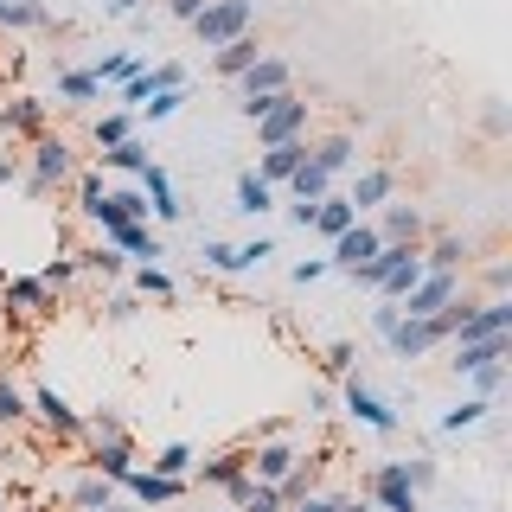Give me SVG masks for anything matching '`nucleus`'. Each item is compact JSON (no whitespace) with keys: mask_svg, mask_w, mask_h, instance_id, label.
I'll return each instance as SVG.
<instances>
[{"mask_svg":"<svg viewBox=\"0 0 512 512\" xmlns=\"http://www.w3.org/2000/svg\"><path fill=\"white\" fill-rule=\"evenodd\" d=\"M250 487H256V474H237V480H224V493H231V506H244V500H250Z\"/></svg>","mask_w":512,"mask_h":512,"instance_id":"nucleus-50","label":"nucleus"},{"mask_svg":"<svg viewBox=\"0 0 512 512\" xmlns=\"http://www.w3.org/2000/svg\"><path fill=\"white\" fill-rule=\"evenodd\" d=\"M468 263V237H436V244H429V256H423V269H461Z\"/></svg>","mask_w":512,"mask_h":512,"instance_id":"nucleus-32","label":"nucleus"},{"mask_svg":"<svg viewBox=\"0 0 512 512\" xmlns=\"http://www.w3.org/2000/svg\"><path fill=\"white\" fill-rule=\"evenodd\" d=\"M135 295H141V301H173V276H167L160 263H141V269H135Z\"/></svg>","mask_w":512,"mask_h":512,"instance_id":"nucleus-34","label":"nucleus"},{"mask_svg":"<svg viewBox=\"0 0 512 512\" xmlns=\"http://www.w3.org/2000/svg\"><path fill=\"white\" fill-rule=\"evenodd\" d=\"M0 295H7V308L20 314V320H32V314H52V295H58V288H45L39 276H26V282H0Z\"/></svg>","mask_w":512,"mask_h":512,"instance_id":"nucleus-17","label":"nucleus"},{"mask_svg":"<svg viewBox=\"0 0 512 512\" xmlns=\"http://www.w3.org/2000/svg\"><path fill=\"white\" fill-rule=\"evenodd\" d=\"M13 180H20V160H13V154H0V186H13Z\"/></svg>","mask_w":512,"mask_h":512,"instance_id":"nucleus-57","label":"nucleus"},{"mask_svg":"<svg viewBox=\"0 0 512 512\" xmlns=\"http://www.w3.org/2000/svg\"><path fill=\"white\" fill-rule=\"evenodd\" d=\"M372 327H378V340L397 327V301H384V308H372Z\"/></svg>","mask_w":512,"mask_h":512,"instance_id":"nucleus-51","label":"nucleus"},{"mask_svg":"<svg viewBox=\"0 0 512 512\" xmlns=\"http://www.w3.org/2000/svg\"><path fill=\"white\" fill-rule=\"evenodd\" d=\"M26 391H20V384H13L7 372H0V429H13V423H26Z\"/></svg>","mask_w":512,"mask_h":512,"instance_id":"nucleus-38","label":"nucleus"},{"mask_svg":"<svg viewBox=\"0 0 512 512\" xmlns=\"http://www.w3.org/2000/svg\"><path fill=\"white\" fill-rule=\"evenodd\" d=\"M474 397H500L506 391V359H487V365H474Z\"/></svg>","mask_w":512,"mask_h":512,"instance_id":"nucleus-41","label":"nucleus"},{"mask_svg":"<svg viewBox=\"0 0 512 512\" xmlns=\"http://www.w3.org/2000/svg\"><path fill=\"white\" fill-rule=\"evenodd\" d=\"M205 480H212V487H224V480H237V474H250V455H244V448H231V455H212V461H205V468H199Z\"/></svg>","mask_w":512,"mask_h":512,"instance_id":"nucleus-37","label":"nucleus"},{"mask_svg":"<svg viewBox=\"0 0 512 512\" xmlns=\"http://www.w3.org/2000/svg\"><path fill=\"white\" fill-rule=\"evenodd\" d=\"M103 314L122 327V320H135V314H141V295H135V288H128V295H109V308H103Z\"/></svg>","mask_w":512,"mask_h":512,"instance_id":"nucleus-45","label":"nucleus"},{"mask_svg":"<svg viewBox=\"0 0 512 512\" xmlns=\"http://www.w3.org/2000/svg\"><path fill=\"white\" fill-rule=\"evenodd\" d=\"M103 237H109V250H122V256H148V263L167 256V244H160L148 224H116V231H103Z\"/></svg>","mask_w":512,"mask_h":512,"instance_id":"nucleus-20","label":"nucleus"},{"mask_svg":"<svg viewBox=\"0 0 512 512\" xmlns=\"http://www.w3.org/2000/svg\"><path fill=\"white\" fill-rule=\"evenodd\" d=\"M352 218H359V212H352V205H346V192H327V199H320L314 205V218H308V231H320V237H327V244H333V237H340L346 231V224Z\"/></svg>","mask_w":512,"mask_h":512,"instance_id":"nucleus-23","label":"nucleus"},{"mask_svg":"<svg viewBox=\"0 0 512 512\" xmlns=\"http://www.w3.org/2000/svg\"><path fill=\"white\" fill-rule=\"evenodd\" d=\"M77 269H103V276H122V250H103V244H96V250L77 256Z\"/></svg>","mask_w":512,"mask_h":512,"instance_id":"nucleus-42","label":"nucleus"},{"mask_svg":"<svg viewBox=\"0 0 512 512\" xmlns=\"http://www.w3.org/2000/svg\"><path fill=\"white\" fill-rule=\"evenodd\" d=\"M77 173V154H71V141L64 135H32V167L20 173V186L32 192V199H45L52 186H64Z\"/></svg>","mask_w":512,"mask_h":512,"instance_id":"nucleus-1","label":"nucleus"},{"mask_svg":"<svg viewBox=\"0 0 512 512\" xmlns=\"http://www.w3.org/2000/svg\"><path fill=\"white\" fill-rule=\"evenodd\" d=\"M372 506L378 512H423V500H416V487L404 480L397 461H384V468L372 474Z\"/></svg>","mask_w":512,"mask_h":512,"instance_id":"nucleus-12","label":"nucleus"},{"mask_svg":"<svg viewBox=\"0 0 512 512\" xmlns=\"http://www.w3.org/2000/svg\"><path fill=\"white\" fill-rule=\"evenodd\" d=\"M340 404H346V416L352 423H365V429H378V436H397V410L384 404L378 391H365L359 378H346V391H340Z\"/></svg>","mask_w":512,"mask_h":512,"instance_id":"nucleus-7","label":"nucleus"},{"mask_svg":"<svg viewBox=\"0 0 512 512\" xmlns=\"http://www.w3.org/2000/svg\"><path fill=\"white\" fill-rule=\"evenodd\" d=\"M397 468H404V480H410L416 493H423L429 480H436V461H429V455H410V461H397Z\"/></svg>","mask_w":512,"mask_h":512,"instance_id":"nucleus-43","label":"nucleus"},{"mask_svg":"<svg viewBox=\"0 0 512 512\" xmlns=\"http://www.w3.org/2000/svg\"><path fill=\"white\" fill-rule=\"evenodd\" d=\"M154 160V148L141 135H128V141H116V148H103V167H116V173H141Z\"/></svg>","mask_w":512,"mask_h":512,"instance_id":"nucleus-28","label":"nucleus"},{"mask_svg":"<svg viewBox=\"0 0 512 512\" xmlns=\"http://www.w3.org/2000/svg\"><path fill=\"white\" fill-rule=\"evenodd\" d=\"M109 500H116V480H103V474H84V480L71 487V506H77V512H103Z\"/></svg>","mask_w":512,"mask_h":512,"instance_id":"nucleus-31","label":"nucleus"},{"mask_svg":"<svg viewBox=\"0 0 512 512\" xmlns=\"http://www.w3.org/2000/svg\"><path fill=\"white\" fill-rule=\"evenodd\" d=\"M384 346H391V359H429L436 346H448V320L442 314H397V327L384 333Z\"/></svg>","mask_w":512,"mask_h":512,"instance_id":"nucleus-3","label":"nucleus"},{"mask_svg":"<svg viewBox=\"0 0 512 512\" xmlns=\"http://www.w3.org/2000/svg\"><path fill=\"white\" fill-rule=\"evenodd\" d=\"M199 263H205V269H218V276H237V269H244V256H237V244H224V237H205Z\"/></svg>","mask_w":512,"mask_h":512,"instance_id":"nucleus-35","label":"nucleus"},{"mask_svg":"<svg viewBox=\"0 0 512 512\" xmlns=\"http://www.w3.org/2000/svg\"><path fill=\"white\" fill-rule=\"evenodd\" d=\"M180 103H186V84H173V90H148L141 116H148V122H167V116H180Z\"/></svg>","mask_w":512,"mask_h":512,"instance_id":"nucleus-39","label":"nucleus"},{"mask_svg":"<svg viewBox=\"0 0 512 512\" xmlns=\"http://www.w3.org/2000/svg\"><path fill=\"white\" fill-rule=\"evenodd\" d=\"M141 7H148V0H103L109 20H128V13H141Z\"/></svg>","mask_w":512,"mask_h":512,"instance_id":"nucleus-53","label":"nucleus"},{"mask_svg":"<svg viewBox=\"0 0 512 512\" xmlns=\"http://www.w3.org/2000/svg\"><path fill=\"white\" fill-rule=\"evenodd\" d=\"M135 180H141V192H148V218H160V224H180L186 218V205H180V192H173V180H167L160 160H148Z\"/></svg>","mask_w":512,"mask_h":512,"instance_id":"nucleus-9","label":"nucleus"},{"mask_svg":"<svg viewBox=\"0 0 512 512\" xmlns=\"http://www.w3.org/2000/svg\"><path fill=\"white\" fill-rule=\"evenodd\" d=\"M128 135H135V116H128V109H116V103H109L103 116L90 122V141H96V148H116V141H128Z\"/></svg>","mask_w":512,"mask_h":512,"instance_id":"nucleus-27","label":"nucleus"},{"mask_svg":"<svg viewBox=\"0 0 512 512\" xmlns=\"http://www.w3.org/2000/svg\"><path fill=\"white\" fill-rule=\"evenodd\" d=\"M391 192H397V173H391V167H365L359 180H352V192H346V205H352V212L365 218V212H378V205L391 199Z\"/></svg>","mask_w":512,"mask_h":512,"instance_id":"nucleus-13","label":"nucleus"},{"mask_svg":"<svg viewBox=\"0 0 512 512\" xmlns=\"http://www.w3.org/2000/svg\"><path fill=\"white\" fill-rule=\"evenodd\" d=\"M160 7H167V13H173V20H192V13H199V7H205V0H160Z\"/></svg>","mask_w":512,"mask_h":512,"instance_id":"nucleus-55","label":"nucleus"},{"mask_svg":"<svg viewBox=\"0 0 512 512\" xmlns=\"http://www.w3.org/2000/svg\"><path fill=\"white\" fill-rule=\"evenodd\" d=\"M333 512H372V506H365V500H340V506H333Z\"/></svg>","mask_w":512,"mask_h":512,"instance_id":"nucleus-58","label":"nucleus"},{"mask_svg":"<svg viewBox=\"0 0 512 512\" xmlns=\"http://www.w3.org/2000/svg\"><path fill=\"white\" fill-rule=\"evenodd\" d=\"M487 288H493V295H506V288H512V263H493L487 269Z\"/></svg>","mask_w":512,"mask_h":512,"instance_id":"nucleus-52","label":"nucleus"},{"mask_svg":"<svg viewBox=\"0 0 512 512\" xmlns=\"http://www.w3.org/2000/svg\"><path fill=\"white\" fill-rule=\"evenodd\" d=\"M135 71H141V58H135V52H109V58H96V71H90V77H96L103 90H116L122 77H135Z\"/></svg>","mask_w":512,"mask_h":512,"instance_id":"nucleus-33","label":"nucleus"},{"mask_svg":"<svg viewBox=\"0 0 512 512\" xmlns=\"http://www.w3.org/2000/svg\"><path fill=\"white\" fill-rule=\"evenodd\" d=\"M128 500H135L141 512H154V506H173L186 493V480H173V474H154V468H128Z\"/></svg>","mask_w":512,"mask_h":512,"instance_id":"nucleus-8","label":"nucleus"},{"mask_svg":"<svg viewBox=\"0 0 512 512\" xmlns=\"http://www.w3.org/2000/svg\"><path fill=\"white\" fill-rule=\"evenodd\" d=\"M308 109H314V103H301L295 90H276V96L263 103V116H250V122H256V141L269 148V141H295V135H308Z\"/></svg>","mask_w":512,"mask_h":512,"instance_id":"nucleus-4","label":"nucleus"},{"mask_svg":"<svg viewBox=\"0 0 512 512\" xmlns=\"http://www.w3.org/2000/svg\"><path fill=\"white\" fill-rule=\"evenodd\" d=\"M295 461H301V455H295V448H288V442H276V436H269V442H263V448H256V455H250V474H256V480H263V487H276V480H282L288 468H295Z\"/></svg>","mask_w":512,"mask_h":512,"instance_id":"nucleus-22","label":"nucleus"},{"mask_svg":"<svg viewBox=\"0 0 512 512\" xmlns=\"http://www.w3.org/2000/svg\"><path fill=\"white\" fill-rule=\"evenodd\" d=\"M0 512H7V506H0Z\"/></svg>","mask_w":512,"mask_h":512,"instance_id":"nucleus-60","label":"nucleus"},{"mask_svg":"<svg viewBox=\"0 0 512 512\" xmlns=\"http://www.w3.org/2000/svg\"><path fill=\"white\" fill-rule=\"evenodd\" d=\"M58 96H64V103H96V96H109V90L96 84L90 71H64L58 77Z\"/></svg>","mask_w":512,"mask_h":512,"instance_id":"nucleus-36","label":"nucleus"},{"mask_svg":"<svg viewBox=\"0 0 512 512\" xmlns=\"http://www.w3.org/2000/svg\"><path fill=\"white\" fill-rule=\"evenodd\" d=\"M506 346H512V333H487V340H455V378L461 372H474V365H487V359H506Z\"/></svg>","mask_w":512,"mask_h":512,"instance_id":"nucleus-21","label":"nucleus"},{"mask_svg":"<svg viewBox=\"0 0 512 512\" xmlns=\"http://www.w3.org/2000/svg\"><path fill=\"white\" fill-rule=\"evenodd\" d=\"M148 468H154V474H173V480H186V474H192V448H186V442H167V448H160V455L148 461Z\"/></svg>","mask_w":512,"mask_h":512,"instance_id":"nucleus-40","label":"nucleus"},{"mask_svg":"<svg viewBox=\"0 0 512 512\" xmlns=\"http://www.w3.org/2000/svg\"><path fill=\"white\" fill-rule=\"evenodd\" d=\"M308 160H314V167H327L333 180H340L352 160H359V148H352V135H333V141H320V148H308Z\"/></svg>","mask_w":512,"mask_h":512,"instance_id":"nucleus-29","label":"nucleus"},{"mask_svg":"<svg viewBox=\"0 0 512 512\" xmlns=\"http://www.w3.org/2000/svg\"><path fill=\"white\" fill-rule=\"evenodd\" d=\"M269 205H276V186H269L263 173H237V212H244V218H263Z\"/></svg>","mask_w":512,"mask_h":512,"instance_id":"nucleus-25","label":"nucleus"},{"mask_svg":"<svg viewBox=\"0 0 512 512\" xmlns=\"http://www.w3.org/2000/svg\"><path fill=\"white\" fill-rule=\"evenodd\" d=\"M186 26L199 32L205 52H218L224 39H237V32H250V26H256V0H205V7L192 13Z\"/></svg>","mask_w":512,"mask_h":512,"instance_id":"nucleus-2","label":"nucleus"},{"mask_svg":"<svg viewBox=\"0 0 512 512\" xmlns=\"http://www.w3.org/2000/svg\"><path fill=\"white\" fill-rule=\"evenodd\" d=\"M26 410H32V416H39V423H45V429H52V436H58V442H77V436H84V429H90V423H84V416H77V410H71V404H64V397L52 391V384H39V391H32V397H26Z\"/></svg>","mask_w":512,"mask_h":512,"instance_id":"nucleus-6","label":"nucleus"},{"mask_svg":"<svg viewBox=\"0 0 512 512\" xmlns=\"http://www.w3.org/2000/svg\"><path fill=\"white\" fill-rule=\"evenodd\" d=\"M378 244H384V237H378V224H365V218H352V224H346V231H340V237H333V256H327V263H333V269H346V276H352V269H359V263H365V256H372V250H378Z\"/></svg>","mask_w":512,"mask_h":512,"instance_id":"nucleus-11","label":"nucleus"},{"mask_svg":"<svg viewBox=\"0 0 512 512\" xmlns=\"http://www.w3.org/2000/svg\"><path fill=\"white\" fill-rule=\"evenodd\" d=\"M487 416H493V397H461V404L442 416V436H461V429L487 423Z\"/></svg>","mask_w":512,"mask_h":512,"instance_id":"nucleus-30","label":"nucleus"},{"mask_svg":"<svg viewBox=\"0 0 512 512\" xmlns=\"http://www.w3.org/2000/svg\"><path fill=\"white\" fill-rule=\"evenodd\" d=\"M256 58H263V45H256L250 32H237V39H224V45H218V77H237V71H250Z\"/></svg>","mask_w":512,"mask_h":512,"instance_id":"nucleus-26","label":"nucleus"},{"mask_svg":"<svg viewBox=\"0 0 512 512\" xmlns=\"http://www.w3.org/2000/svg\"><path fill=\"white\" fill-rule=\"evenodd\" d=\"M96 436H122V416L116 410H96Z\"/></svg>","mask_w":512,"mask_h":512,"instance_id":"nucleus-54","label":"nucleus"},{"mask_svg":"<svg viewBox=\"0 0 512 512\" xmlns=\"http://www.w3.org/2000/svg\"><path fill=\"white\" fill-rule=\"evenodd\" d=\"M237 512H288V506L276 500V487H263V480H256V487H250V500L237 506Z\"/></svg>","mask_w":512,"mask_h":512,"instance_id":"nucleus-44","label":"nucleus"},{"mask_svg":"<svg viewBox=\"0 0 512 512\" xmlns=\"http://www.w3.org/2000/svg\"><path fill=\"white\" fill-rule=\"evenodd\" d=\"M45 116H52V103H39V96H13V103H0V128L7 135H45Z\"/></svg>","mask_w":512,"mask_h":512,"instance_id":"nucleus-14","label":"nucleus"},{"mask_svg":"<svg viewBox=\"0 0 512 512\" xmlns=\"http://www.w3.org/2000/svg\"><path fill=\"white\" fill-rule=\"evenodd\" d=\"M148 84H154V90H173V84H186V71L167 58V64H154V71H148Z\"/></svg>","mask_w":512,"mask_h":512,"instance_id":"nucleus-46","label":"nucleus"},{"mask_svg":"<svg viewBox=\"0 0 512 512\" xmlns=\"http://www.w3.org/2000/svg\"><path fill=\"white\" fill-rule=\"evenodd\" d=\"M333 506H340V493H301L288 512H333Z\"/></svg>","mask_w":512,"mask_h":512,"instance_id":"nucleus-47","label":"nucleus"},{"mask_svg":"<svg viewBox=\"0 0 512 512\" xmlns=\"http://www.w3.org/2000/svg\"><path fill=\"white\" fill-rule=\"evenodd\" d=\"M128 468H135V455H128V442L122 436H96V448H90V474H103V480H128Z\"/></svg>","mask_w":512,"mask_h":512,"instance_id":"nucleus-18","label":"nucleus"},{"mask_svg":"<svg viewBox=\"0 0 512 512\" xmlns=\"http://www.w3.org/2000/svg\"><path fill=\"white\" fill-rule=\"evenodd\" d=\"M0 26L39 32V26H52V7H45V0H0Z\"/></svg>","mask_w":512,"mask_h":512,"instance_id":"nucleus-24","label":"nucleus"},{"mask_svg":"<svg viewBox=\"0 0 512 512\" xmlns=\"http://www.w3.org/2000/svg\"><path fill=\"white\" fill-rule=\"evenodd\" d=\"M301 160H308V141H301V135H295V141H269V148H263V160H256V173H263L269 186H282L288 173L301 167Z\"/></svg>","mask_w":512,"mask_h":512,"instance_id":"nucleus-16","label":"nucleus"},{"mask_svg":"<svg viewBox=\"0 0 512 512\" xmlns=\"http://www.w3.org/2000/svg\"><path fill=\"white\" fill-rule=\"evenodd\" d=\"M288 84H295V71H288V58H256L250 64V71H237V90H244V103H256V96H276V90H288ZM244 103H237V109H244Z\"/></svg>","mask_w":512,"mask_h":512,"instance_id":"nucleus-10","label":"nucleus"},{"mask_svg":"<svg viewBox=\"0 0 512 512\" xmlns=\"http://www.w3.org/2000/svg\"><path fill=\"white\" fill-rule=\"evenodd\" d=\"M327 269H333V263H327V256H308V263H295V282H301V288H308V282H320V276H327Z\"/></svg>","mask_w":512,"mask_h":512,"instance_id":"nucleus-49","label":"nucleus"},{"mask_svg":"<svg viewBox=\"0 0 512 512\" xmlns=\"http://www.w3.org/2000/svg\"><path fill=\"white\" fill-rule=\"evenodd\" d=\"M237 256H244V269H256L263 256H276V244H269V237H250V244H237Z\"/></svg>","mask_w":512,"mask_h":512,"instance_id":"nucleus-48","label":"nucleus"},{"mask_svg":"<svg viewBox=\"0 0 512 512\" xmlns=\"http://www.w3.org/2000/svg\"><path fill=\"white\" fill-rule=\"evenodd\" d=\"M282 186H288V199H295V205H320V199L333 192V173H327V167H314V160H301V167L288 173Z\"/></svg>","mask_w":512,"mask_h":512,"instance_id":"nucleus-19","label":"nucleus"},{"mask_svg":"<svg viewBox=\"0 0 512 512\" xmlns=\"http://www.w3.org/2000/svg\"><path fill=\"white\" fill-rule=\"evenodd\" d=\"M103 512H141V506H128V500H109V506H103Z\"/></svg>","mask_w":512,"mask_h":512,"instance_id":"nucleus-59","label":"nucleus"},{"mask_svg":"<svg viewBox=\"0 0 512 512\" xmlns=\"http://www.w3.org/2000/svg\"><path fill=\"white\" fill-rule=\"evenodd\" d=\"M327 365H333V372H352V346L340 340V346H333V352H327Z\"/></svg>","mask_w":512,"mask_h":512,"instance_id":"nucleus-56","label":"nucleus"},{"mask_svg":"<svg viewBox=\"0 0 512 512\" xmlns=\"http://www.w3.org/2000/svg\"><path fill=\"white\" fill-rule=\"evenodd\" d=\"M378 237H384V244H416V237H423V212H416V205H391V199H384L378 205Z\"/></svg>","mask_w":512,"mask_h":512,"instance_id":"nucleus-15","label":"nucleus"},{"mask_svg":"<svg viewBox=\"0 0 512 512\" xmlns=\"http://www.w3.org/2000/svg\"><path fill=\"white\" fill-rule=\"evenodd\" d=\"M455 295H461V276H455V269H423V276L404 288L397 314H442Z\"/></svg>","mask_w":512,"mask_h":512,"instance_id":"nucleus-5","label":"nucleus"}]
</instances>
